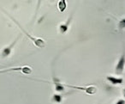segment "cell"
I'll return each mask as SVG.
<instances>
[{
  "mask_svg": "<svg viewBox=\"0 0 125 104\" xmlns=\"http://www.w3.org/2000/svg\"><path fill=\"white\" fill-rule=\"evenodd\" d=\"M115 104H125V100L124 99H119L115 102Z\"/></svg>",
  "mask_w": 125,
  "mask_h": 104,
  "instance_id": "12",
  "label": "cell"
},
{
  "mask_svg": "<svg viewBox=\"0 0 125 104\" xmlns=\"http://www.w3.org/2000/svg\"><path fill=\"white\" fill-rule=\"evenodd\" d=\"M71 20H72V16H70V18H69L65 23H62L59 25L58 28H59V32H60L61 34L63 35V34H66L67 32H68L69 28H70V23H71Z\"/></svg>",
  "mask_w": 125,
  "mask_h": 104,
  "instance_id": "7",
  "label": "cell"
},
{
  "mask_svg": "<svg viewBox=\"0 0 125 104\" xmlns=\"http://www.w3.org/2000/svg\"><path fill=\"white\" fill-rule=\"evenodd\" d=\"M10 71H17V72H21L25 75H30L33 72V69L29 65H22V66H16V67L7 68L5 70H2L1 73L4 72H10Z\"/></svg>",
  "mask_w": 125,
  "mask_h": 104,
  "instance_id": "3",
  "label": "cell"
},
{
  "mask_svg": "<svg viewBox=\"0 0 125 104\" xmlns=\"http://www.w3.org/2000/svg\"><path fill=\"white\" fill-rule=\"evenodd\" d=\"M117 28L119 30H123L125 29V17L122 18L118 21L117 23Z\"/></svg>",
  "mask_w": 125,
  "mask_h": 104,
  "instance_id": "11",
  "label": "cell"
},
{
  "mask_svg": "<svg viewBox=\"0 0 125 104\" xmlns=\"http://www.w3.org/2000/svg\"><path fill=\"white\" fill-rule=\"evenodd\" d=\"M57 8L60 12H64L67 9V1L66 0H59L57 3Z\"/></svg>",
  "mask_w": 125,
  "mask_h": 104,
  "instance_id": "10",
  "label": "cell"
},
{
  "mask_svg": "<svg viewBox=\"0 0 125 104\" xmlns=\"http://www.w3.org/2000/svg\"><path fill=\"white\" fill-rule=\"evenodd\" d=\"M125 70V48H123V53L118 59V61L115 66V73L116 75H122Z\"/></svg>",
  "mask_w": 125,
  "mask_h": 104,
  "instance_id": "4",
  "label": "cell"
},
{
  "mask_svg": "<svg viewBox=\"0 0 125 104\" xmlns=\"http://www.w3.org/2000/svg\"><path fill=\"white\" fill-rule=\"evenodd\" d=\"M11 19L13 20V21L15 22V23L17 24V26L19 27L20 28H21V30L23 32V33L25 34V35H27V36L28 37V38L31 40V41L33 43V45L35 46V47H37L38 48H44V47H46V42L45 41V40H43V39H41V38H39V37H34V36H32L30 34H28V32L26 31V30L24 29V28H22V27L21 26V25L19 24V23H17V21H16V20L14 19V18H12V17H10Z\"/></svg>",
  "mask_w": 125,
  "mask_h": 104,
  "instance_id": "1",
  "label": "cell"
},
{
  "mask_svg": "<svg viewBox=\"0 0 125 104\" xmlns=\"http://www.w3.org/2000/svg\"><path fill=\"white\" fill-rule=\"evenodd\" d=\"M123 97L125 98V88L123 90Z\"/></svg>",
  "mask_w": 125,
  "mask_h": 104,
  "instance_id": "13",
  "label": "cell"
},
{
  "mask_svg": "<svg viewBox=\"0 0 125 104\" xmlns=\"http://www.w3.org/2000/svg\"><path fill=\"white\" fill-rule=\"evenodd\" d=\"M105 78L112 85H121L123 83V78H120V77H115V76L108 75V76L105 77Z\"/></svg>",
  "mask_w": 125,
  "mask_h": 104,
  "instance_id": "6",
  "label": "cell"
},
{
  "mask_svg": "<svg viewBox=\"0 0 125 104\" xmlns=\"http://www.w3.org/2000/svg\"><path fill=\"white\" fill-rule=\"evenodd\" d=\"M54 84V88H55V90L57 92H63L65 90V83H60L58 79H57L56 78H53V80L52 82Z\"/></svg>",
  "mask_w": 125,
  "mask_h": 104,
  "instance_id": "8",
  "label": "cell"
},
{
  "mask_svg": "<svg viewBox=\"0 0 125 104\" xmlns=\"http://www.w3.org/2000/svg\"><path fill=\"white\" fill-rule=\"evenodd\" d=\"M62 99H63V95L62 94H59V93H57V94H54L52 95V102L53 103H57V104H59L62 102Z\"/></svg>",
  "mask_w": 125,
  "mask_h": 104,
  "instance_id": "9",
  "label": "cell"
},
{
  "mask_svg": "<svg viewBox=\"0 0 125 104\" xmlns=\"http://www.w3.org/2000/svg\"><path fill=\"white\" fill-rule=\"evenodd\" d=\"M65 86L68 87L70 89H73V90H78L84 91L87 95H94V94L97 93L98 89L94 85H87V86H77V85H70V84H66L65 83Z\"/></svg>",
  "mask_w": 125,
  "mask_h": 104,
  "instance_id": "2",
  "label": "cell"
},
{
  "mask_svg": "<svg viewBox=\"0 0 125 104\" xmlns=\"http://www.w3.org/2000/svg\"><path fill=\"white\" fill-rule=\"evenodd\" d=\"M20 38H21V35H18L10 45H9L8 47H4V48L2 49V52H1V57H2V59H5V58L9 57V56L10 55L11 52H12V51H13V48H14L15 46L16 45V43H17V41L19 40Z\"/></svg>",
  "mask_w": 125,
  "mask_h": 104,
  "instance_id": "5",
  "label": "cell"
}]
</instances>
